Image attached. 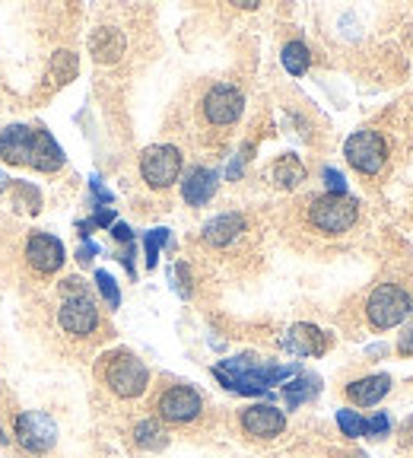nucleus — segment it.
Here are the masks:
<instances>
[{"label": "nucleus", "instance_id": "obj_38", "mask_svg": "<svg viewBox=\"0 0 413 458\" xmlns=\"http://www.w3.org/2000/svg\"><path fill=\"white\" fill-rule=\"evenodd\" d=\"M0 443H7V437H4V429H0Z\"/></svg>", "mask_w": 413, "mask_h": 458}, {"label": "nucleus", "instance_id": "obj_14", "mask_svg": "<svg viewBox=\"0 0 413 458\" xmlns=\"http://www.w3.org/2000/svg\"><path fill=\"white\" fill-rule=\"evenodd\" d=\"M242 429L249 437L274 439L286 429V417L274 404H251L249 411H242Z\"/></svg>", "mask_w": 413, "mask_h": 458}, {"label": "nucleus", "instance_id": "obj_30", "mask_svg": "<svg viewBox=\"0 0 413 458\" xmlns=\"http://www.w3.org/2000/svg\"><path fill=\"white\" fill-rule=\"evenodd\" d=\"M89 188H93V194H96V200H99V204H112V200H114V194L102 185L99 175H89Z\"/></svg>", "mask_w": 413, "mask_h": 458}, {"label": "nucleus", "instance_id": "obj_27", "mask_svg": "<svg viewBox=\"0 0 413 458\" xmlns=\"http://www.w3.org/2000/svg\"><path fill=\"white\" fill-rule=\"evenodd\" d=\"M13 191L22 194V208H26L29 214H38V210H42V194H38V188H32L29 182H13Z\"/></svg>", "mask_w": 413, "mask_h": 458}, {"label": "nucleus", "instance_id": "obj_7", "mask_svg": "<svg viewBox=\"0 0 413 458\" xmlns=\"http://www.w3.org/2000/svg\"><path fill=\"white\" fill-rule=\"evenodd\" d=\"M343 157H347V163L357 172L375 175V172H382V165H385L388 147L375 131H357V134L343 143Z\"/></svg>", "mask_w": 413, "mask_h": 458}, {"label": "nucleus", "instance_id": "obj_9", "mask_svg": "<svg viewBox=\"0 0 413 458\" xmlns=\"http://www.w3.org/2000/svg\"><path fill=\"white\" fill-rule=\"evenodd\" d=\"M57 322H61V328H64L67 335L86 337V335H93L96 325H99V309L89 300V293L64 296L61 312H57Z\"/></svg>", "mask_w": 413, "mask_h": 458}, {"label": "nucleus", "instance_id": "obj_6", "mask_svg": "<svg viewBox=\"0 0 413 458\" xmlns=\"http://www.w3.org/2000/svg\"><path fill=\"white\" fill-rule=\"evenodd\" d=\"M140 175L150 188H169L181 175V153L169 143H156L140 153Z\"/></svg>", "mask_w": 413, "mask_h": 458}, {"label": "nucleus", "instance_id": "obj_19", "mask_svg": "<svg viewBox=\"0 0 413 458\" xmlns=\"http://www.w3.org/2000/svg\"><path fill=\"white\" fill-rule=\"evenodd\" d=\"M321 392V379L312 376V372H296L290 379V386H283V398H286V408H299L306 401H312L315 394Z\"/></svg>", "mask_w": 413, "mask_h": 458}, {"label": "nucleus", "instance_id": "obj_1", "mask_svg": "<svg viewBox=\"0 0 413 458\" xmlns=\"http://www.w3.org/2000/svg\"><path fill=\"white\" fill-rule=\"evenodd\" d=\"M0 159H7L13 165H32L38 172H57L64 165V150L45 128L10 124L0 134Z\"/></svg>", "mask_w": 413, "mask_h": 458}, {"label": "nucleus", "instance_id": "obj_15", "mask_svg": "<svg viewBox=\"0 0 413 458\" xmlns=\"http://www.w3.org/2000/svg\"><path fill=\"white\" fill-rule=\"evenodd\" d=\"M216 185H220V175H216L214 169L194 165L185 175V182H181V198H185L191 208H204L206 200L216 194Z\"/></svg>", "mask_w": 413, "mask_h": 458}, {"label": "nucleus", "instance_id": "obj_5", "mask_svg": "<svg viewBox=\"0 0 413 458\" xmlns=\"http://www.w3.org/2000/svg\"><path fill=\"white\" fill-rule=\"evenodd\" d=\"M105 386L118 398H137L150 386V369L134 357V353H112L105 363Z\"/></svg>", "mask_w": 413, "mask_h": 458}, {"label": "nucleus", "instance_id": "obj_16", "mask_svg": "<svg viewBox=\"0 0 413 458\" xmlns=\"http://www.w3.org/2000/svg\"><path fill=\"white\" fill-rule=\"evenodd\" d=\"M242 233H245V216L242 214H220L204 226V242L223 249V245L235 242Z\"/></svg>", "mask_w": 413, "mask_h": 458}, {"label": "nucleus", "instance_id": "obj_12", "mask_svg": "<svg viewBox=\"0 0 413 458\" xmlns=\"http://www.w3.org/2000/svg\"><path fill=\"white\" fill-rule=\"evenodd\" d=\"M26 261L38 274H57L67 261L64 242L57 236H48V233H32L26 242Z\"/></svg>", "mask_w": 413, "mask_h": 458}, {"label": "nucleus", "instance_id": "obj_8", "mask_svg": "<svg viewBox=\"0 0 413 458\" xmlns=\"http://www.w3.org/2000/svg\"><path fill=\"white\" fill-rule=\"evenodd\" d=\"M16 443L32 455H42L57 443V427L45 411H22L16 417Z\"/></svg>", "mask_w": 413, "mask_h": 458}, {"label": "nucleus", "instance_id": "obj_35", "mask_svg": "<svg viewBox=\"0 0 413 458\" xmlns=\"http://www.w3.org/2000/svg\"><path fill=\"white\" fill-rule=\"evenodd\" d=\"M112 236L118 239V242H131V239H134V233H131L128 223H114V226H112Z\"/></svg>", "mask_w": 413, "mask_h": 458}, {"label": "nucleus", "instance_id": "obj_31", "mask_svg": "<svg viewBox=\"0 0 413 458\" xmlns=\"http://www.w3.org/2000/svg\"><path fill=\"white\" fill-rule=\"evenodd\" d=\"M398 351H400V357H413V322L404 328V335H400V341H398Z\"/></svg>", "mask_w": 413, "mask_h": 458}, {"label": "nucleus", "instance_id": "obj_21", "mask_svg": "<svg viewBox=\"0 0 413 458\" xmlns=\"http://www.w3.org/2000/svg\"><path fill=\"white\" fill-rule=\"evenodd\" d=\"M280 61H283L286 73H292V77H302V73L308 71V64H312V55H308V48L302 42H290V45H283V55H280Z\"/></svg>", "mask_w": 413, "mask_h": 458}, {"label": "nucleus", "instance_id": "obj_13", "mask_svg": "<svg viewBox=\"0 0 413 458\" xmlns=\"http://www.w3.org/2000/svg\"><path fill=\"white\" fill-rule=\"evenodd\" d=\"M280 344H283V351L292 353V357H321V353L331 347V337L321 328H315V325L302 322V325H292V328L280 337Z\"/></svg>", "mask_w": 413, "mask_h": 458}, {"label": "nucleus", "instance_id": "obj_18", "mask_svg": "<svg viewBox=\"0 0 413 458\" xmlns=\"http://www.w3.org/2000/svg\"><path fill=\"white\" fill-rule=\"evenodd\" d=\"M388 392H392V376H366V379L350 382L347 386L350 401L359 404V408H372V404H378Z\"/></svg>", "mask_w": 413, "mask_h": 458}, {"label": "nucleus", "instance_id": "obj_10", "mask_svg": "<svg viewBox=\"0 0 413 458\" xmlns=\"http://www.w3.org/2000/svg\"><path fill=\"white\" fill-rule=\"evenodd\" d=\"M156 411L169 423H191L204 411V401H200V394L191 386H172L159 394Z\"/></svg>", "mask_w": 413, "mask_h": 458}, {"label": "nucleus", "instance_id": "obj_24", "mask_svg": "<svg viewBox=\"0 0 413 458\" xmlns=\"http://www.w3.org/2000/svg\"><path fill=\"white\" fill-rule=\"evenodd\" d=\"M51 73L57 77V83H71L77 77V57L71 51H57L55 61H51Z\"/></svg>", "mask_w": 413, "mask_h": 458}, {"label": "nucleus", "instance_id": "obj_2", "mask_svg": "<svg viewBox=\"0 0 413 458\" xmlns=\"http://www.w3.org/2000/svg\"><path fill=\"white\" fill-rule=\"evenodd\" d=\"M296 372H299V366L261 363V360L251 357V353L229 357L214 366V376L235 394H267L274 386H280V382L296 376Z\"/></svg>", "mask_w": 413, "mask_h": 458}, {"label": "nucleus", "instance_id": "obj_28", "mask_svg": "<svg viewBox=\"0 0 413 458\" xmlns=\"http://www.w3.org/2000/svg\"><path fill=\"white\" fill-rule=\"evenodd\" d=\"M388 429H392V420H388V414H375L366 420V433L363 437H372V439H382L388 437Z\"/></svg>", "mask_w": 413, "mask_h": 458}, {"label": "nucleus", "instance_id": "obj_4", "mask_svg": "<svg viewBox=\"0 0 413 458\" xmlns=\"http://www.w3.org/2000/svg\"><path fill=\"white\" fill-rule=\"evenodd\" d=\"M410 309H413V300L400 290L398 284L375 286V290L369 293V302H366V315H369L372 328H378V331L400 325L407 315H410Z\"/></svg>", "mask_w": 413, "mask_h": 458}, {"label": "nucleus", "instance_id": "obj_20", "mask_svg": "<svg viewBox=\"0 0 413 458\" xmlns=\"http://www.w3.org/2000/svg\"><path fill=\"white\" fill-rule=\"evenodd\" d=\"M274 182H277L283 191H292V188H299L302 182H306V165H302L299 157H292V153H286V157H280L277 163H274Z\"/></svg>", "mask_w": 413, "mask_h": 458}, {"label": "nucleus", "instance_id": "obj_32", "mask_svg": "<svg viewBox=\"0 0 413 458\" xmlns=\"http://www.w3.org/2000/svg\"><path fill=\"white\" fill-rule=\"evenodd\" d=\"M89 226H114V210L112 208H102V210H96V216L89 220Z\"/></svg>", "mask_w": 413, "mask_h": 458}, {"label": "nucleus", "instance_id": "obj_37", "mask_svg": "<svg viewBox=\"0 0 413 458\" xmlns=\"http://www.w3.org/2000/svg\"><path fill=\"white\" fill-rule=\"evenodd\" d=\"M7 188H10V179H7V175H4V172H0V194L7 191Z\"/></svg>", "mask_w": 413, "mask_h": 458}, {"label": "nucleus", "instance_id": "obj_34", "mask_svg": "<svg viewBox=\"0 0 413 458\" xmlns=\"http://www.w3.org/2000/svg\"><path fill=\"white\" fill-rule=\"evenodd\" d=\"M245 153H249V150H245ZM245 153H239V157L232 159V165H229V172H226V179H229V182H235V179H239V175H242L245 159H249V157H245Z\"/></svg>", "mask_w": 413, "mask_h": 458}, {"label": "nucleus", "instance_id": "obj_23", "mask_svg": "<svg viewBox=\"0 0 413 458\" xmlns=\"http://www.w3.org/2000/svg\"><path fill=\"white\" fill-rule=\"evenodd\" d=\"M169 242V229H150V233H147V236H143V249H147V267H156L159 265V249H163V245Z\"/></svg>", "mask_w": 413, "mask_h": 458}, {"label": "nucleus", "instance_id": "obj_11", "mask_svg": "<svg viewBox=\"0 0 413 458\" xmlns=\"http://www.w3.org/2000/svg\"><path fill=\"white\" fill-rule=\"evenodd\" d=\"M245 112V96L229 83L214 86L204 96V114L210 124H235Z\"/></svg>", "mask_w": 413, "mask_h": 458}, {"label": "nucleus", "instance_id": "obj_33", "mask_svg": "<svg viewBox=\"0 0 413 458\" xmlns=\"http://www.w3.org/2000/svg\"><path fill=\"white\" fill-rule=\"evenodd\" d=\"M96 255H99V245H96L93 239H89V242L80 245V251H77V258H80V261H83V265H89V261H93Z\"/></svg>", "mask_w": 413, "mask_h": 458}, {"label": "nucleus", "instance_id": "obj_26", "mask_svg": "<svg viewBox=\"0 0 413 458\" xmlns=\"http://www.w3.org/2000/svg\"><path fill=\"white\" fill-rule=\"evenodd\" d=\"M96 286H99L102 300L108 302L112 309L122 306V290H118V284H114V277L108 271H96Z\"/></svg>", "mask_w": 413, "mask_h": 458}, {"label": "nucleus", "instance_id": "obj_17", "mask_svg": "<svg viewBox=\"0 0 413 458\" xmlns=\"http://www.w3.org/2000/svg\"><path fill=\"white\" fill-rule=\"evenodd\" d=\"M89 51H93V57L99 64H114L124 55V36L112 26H99L89 36Z\"/></svg>", "mask_w": 413, "mask_h": 458}, {"label": "nucleus", "instance_id": "obj_3", "mask_svg": "<svg viewBox=\"0 0 413 458\" xmlns=\"http://www.w3.org/2000/svg\"><path fill=\"white\" fill-rule=\"evenodd\" d=\"M359 216V204L350 194H321L312 200L308 208V220L318 233H328V236H341L347 229H353Z\"/></svg>", "mask_w": 413, "mask_h": 458}, {"label": "nucleus", "instance_id": "obj_29", "mask_svg": "<svg viewBox=\"0 0 413 458\" xmlns=\"http://www.w3.org/2000/svg\"><path fill=\"white\" fill-rule=\"evenodd\" d=\"M324 185H328V194H347V179H343L334 165L324 169Z\"/></svg>", "mask_w": 413, "mask_h": 458}, {"label": "nucleus", "instance_id": "obj_22", "mask_svg": "<svg viewBox=\"0 0 413 458\" xmlns=\"http://www.w3.org/2000/svg\"><path fill=\"white\" fill-rule=\"evenodd\" d=\"M134 443L140 449H163L169 443V437H165V429L156 420H140L134 427Z\"/></svg>", "mask_w": 413, "mask_h": 458}, {"label": "nucleus", "instance_id": "obj_25", "mask_svg": "<svg viewBox=\"0 0 413 458\" xmlns=\"http://www.w3.org/2000/svg\"><path fill=\"white\" fill-rule=\"evenodd\" d=\"M337 427L343 429V437H350V439H357V437H363L366 433V420L357 414V411H337Z\"/></svg>", "mask_w": 413, "mask_h": 458}, {"label": "nucleus", "instance_id": "obj_36", "mask_svg": "<svg viewBox=\"0 0 413 458\" xmlns=\"http://www.w3.org/2000/svg\"><path fill=\"white\" fill-rule=\"evenodd\" d=\"M122 261H124V267H128V271L134 274V249H128V251H124V258H122Z\"/></svg>", "mask_w": 413, "mask_h": 458}]
</instances>
